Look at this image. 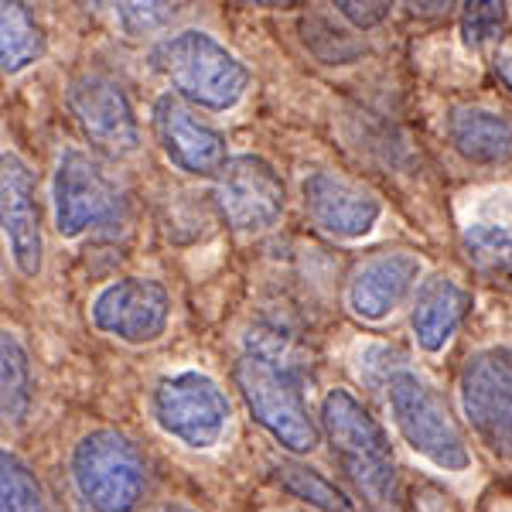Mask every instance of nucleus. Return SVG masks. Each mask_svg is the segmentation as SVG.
<instances>
[{
	"mask_svg": "<svg viewBox=\"0 0 512 512\" xmlns=\"http://www.w3.org/2000/svg\"><path fill=\"white\" fill-rule=\"evenodd\" d=\"M236 386L246 410L287 454H311L321 444V420L311 417L304 379L277 345L250 342L236 359Z\"/></svg>",
	"mask_w": 512,
	"mask_h": 512,
	"instance_id": "nucleus-1",
	"label": "nucleus"
},
{
	"mask_svg": "<svg viewBox=\"0 0 512 512\" xmlns=\"http://www.w3.org/2000/svg\"><path fill=\"white\" fill-rule=\"evenodd\" d=\"M318 420L338 472L373 509L393 512L400 499V475L383 424L349 390L338 386L325 393Z\"/></svg>",
	"mask_w": 512,
	"mask_h": 512,
	"instance_id": "nucleus-2",
	"label": "nucleus"
},
{
	"mask_svg": "<svg viewBox=\"0 0 512 512\" xmlns=\"http://www.w3.org/2000/svg\"><path fill=\"white\" fill-rule=\"evenodd\" d=\"M154 72L198 110L229 113L250 93V69L236 52L202 28H185L151 48Z\"/></svg>",
	"mask_w": 512,
	"mask_h": 512,
	"instance_id": "nucleus-3",
	"label": "nucleus"
},
{
	"mask_svg": "<svg viewBox=\"0 0 512 512\" xmlns=\"http://www.w3.org/2000/svg\"><path fill=\"white\" fill-rule=\"evenodd\" d=\"M390 417L410 451H417L424 461L451 475H461L472 468V448L461 434L458 420L451 417V407L444 396L427 383L417 369L393 366L383 379Z\"/></svg>",
	"mask_w": 512,
	"mask_h": 512,
	"instance_id": "nucleus-4",
	"label": "nucleus"
},
{
	"mask_svg": "<svg viewBox=\"0 0 512 512\" xmlns=\"http://www.w3.org/2000/svg\"><path fill=\"white\" fill-rule=\"evenodd\" d=\"M72 482L89 512H134L147 492V461L127 434L99 427L72 448Z\"/></svg>",
	"mask_w": 512,
	"mask_h": 512,
	"instance_id": "nucleus-5",
	"label": "nucleus"
},
{
	"mask_svg": "<svg viewBox=\"0 0 512 512\" xmlns=\"http://www.w3.org/2000/svg\"><path fill=\"white\" fill-rule=\"evenodd\" d=\"M127 198L117 178L89 151L65 147L52 178V216L62 239H82L120 229Z\"/></svg>",
	"mask_w": 512,
	"mask_h": 512,
	"instance_id": "nucleus-6",
	"label": "nucleus"
},
{
	"mask_svg": "<svg viewBox=\"0 0 512 512\" xmlns=\"http://www.w3.org/2000/svg\"><path fill=\"white\" fill-rule=\"evenodd\" d=\"M151 417L168 437L192 451H209L229 431V396L202 369L168 373L151 390Z\"/></svg>",
	"mask_w": 512,
	"mask_h": 512,
	"instance_id": "nucleus-7",
	"label": "nucleus"
},
{
	"mask_svg": "<svg viewBox=\"0 0 512 512\" xmlns=\"http://www.w3.org/2000/svg\"><path fill=\"white\" fill-rule=\"evenodd\" d=\"M458 396L472 434L495 458L512 461V345H489L468 355Z\"/></svg>",
	"mask_w": 512,
	"mask_h": 512,
	"instance_id": "nucleus-8",
	"label": "nucleus"
},
{
	"mask_svg": "<svg viewBox=\"0 0 512 512\" xmlns=\"http://www.w3.org/2000/svg\"><path fill=\"white\" fill-rule=\"evenodd\" d=\"M219 216L233 233H270L287 209V185L280 171L260 154H236L216 175Z\"/></svg>",
	"mask_w": 512,
	"mask_h": 512,
	"instance_id": "nucleus-9",
	"label": "nucleus"
},
{
	"mask_svg": "<svg viewBox=\"0 0 512 512\" xmlns=\"http://www.w3.org/2000/svg\"><path fill=\"white\" fill-rule=\"evenodd\" d=\"M69 113L93 144V151L106 158H130L140 151V123L134 103L123 93L117 79L103 72H82L69 86Z\"/></svg>",
	"mask_w": 512,
	"mask_h": 512,
	"instance_id": "nucleus-10",
	"label": "nucleus"
},
{
	"mask_svg": "<svg viewBox=\"0 0 512 512\" xmlns=\"http://www.w3.org/2000/svg\"><path fill=\"white\" fill-rule=\"evenodd\" d=\"M89 321L123 345H151L171 325V294L161 280L120 277L89 301Z\"/></svg>",
	"mask_w": 512,
	"mask_h": 512,
	"instance_id": "nucleus-11",
	"label": "nucleus"
},
{
	"mask_svg": "<svg viewBox=\"0 0 512 512\" xmlns=\"http://www.w3.org/2000/svg\"><path fill=\"white\" fill-rule=\"evenodd\" d=\"M154 140H158L161 154L175 164L178 171L192 178H216L222 164L229 161V140L226 134L198 117L188 99L178 93H164L154 99L151 110Z\"/></svg>",
	"mask_w": 512,
	"mask_h": 512,
	"instance_id": "nucleus-12",
	"label": "nucleus"
},
{
	"mask_svg": "<svg viewBox=\"0 0 512 512\" xmlns=\"http://www.w3.org/2000/svg\"><path fill=\"white\" fill-rule=\"evenodd\" d=\"M0 192H4V239L11 260L24 277H38L45 263V236H41V205L35 171L18 151L0 154Z\"/></svg>",
	"mask_w": 512,
	"mask_h": 512,
	"instance_id": "nucleus-13",
	"label": "nucleus"
},
{
	"mask_svg": "<svg viewBox=\"0 0 512 512\" xmlns=\"http://www.w3.org/2000/svg\"><path fill=\"white\" fill-rule=\"evenodd\" d=\"M301 202L308 219L321 233L335 239H362L383 219V202L369 188L335 175V171H311L301 181Z\"/></svg>",
	"mask_w": 512,
	"mask_h": 512,
	"instance_id": "nucleus-14",
	"label": "nucleus"
},
{
	"mask_svg": "<svg viewBox=\"0 0 512 512\" xmlns=\"http://www.w3.org/2000/svg\"><path fill=\"white\" fill-rule=\"evenodd\" d=\"M420 274H424V263H420L417 253H376L352 270L349 287H345V304H349L355 318L379 325L417 291Z\"/></svg>",
	"mask_w": 512,
	"mask_h": 512,
	"instance_id": "nucleus-15",
	"label": "nucleus"
},
{
	"mask_svg": "<svg viewBox=\"0 0 512 512\" xmlns=\"http://www.w3.org/2000/svg\"><path fill=\"white\" fill-rule=\"evenodd\" d=\"M472 311V294L451 277H431L417 291L414 311H410V328H414L417 345L427 355H441L458 335L461 321Z\"/></svg>",
	"mask_w": 512,
	"mask_h": 512,
	"instance_id": "nucleus-16",
	"label": "nucleus"
},
{
	"mask_svg": "<svg viewBox=\"0 0 512 512\" xmlns=\"http://www.w3.org/2000/svg\"><path fill=\"white\" fill-rule=\"evenodd\" d=\"M451 147L472 164H502L512 158V120L489 106H454L444 120Z\"/></svg>",
	"mask_w": 512,
	"mask_h": 512,
	"instance_id": "nucleus-17",
	"label": "nucleus"
},
{
	"mask_svg": "<svg viewBox=\"0 0 512 512\" xmlns=\"http://www.w3.org/2000/svg\"><path fill=\"white\" fill-rule=\"evenodd\" d=\"M45 31L31 18L24 0H0V55H4V76H21L31 65L45 59Z\"/></svg>",
	"mask_w": 512,
	"mask_h": 512,
	"instance_id": "nucleus-18",
	"label": "nucleus"
},
{
	"mask_svg": "<svg viewBox=\"0 0 512 512\" xmlns=\"http://www.w3.org/2000/svg\"><path fill=\"white\" fill-rule=\"evenodd\" d=\"M0 386H4V420L7 424H21L31 410V396H35V376H31L28 349L14 332L0 335Z\"/></svg>",
	"mask_w": 512,
	"mask_h": 512,
	"instance_id": "nucleus-19",
	"label": "nucleus"
},
{
	"mask_svg": "<svg viewBox=\"0 0 512 512\" xmlns=\"http://www.w3.org/2000/svg\"><path fill=\"white\" fill-rule=\"evenodd\" d=\"M117 14V28L127 38L161 35L188 11L192 0H110Z\"/></svg>",
	"mask_w": 512,
	"mask_h": 512,
	"instance_id": "nucleus-20",
	"label": "nucleus"
},
{
	"mask_svg": "<svg viewBox=\"0 0 512 512\" xmlns=\"http://www.w3.org/2000/svg\"><path fill=\"white\" fill-rule=\"evenodd\" d=\"M277 478L287 492L297 495V499H304L308 506H315L321 512H355V502L349 499V495L338 489L335 482H328L321 472H315V468L287 461V465L277 468Z\"/></svg>",
	"mask_w": 512,
	"mask_h": 512,
	"instance_id": "nucleus-21",
	"label": "nucleus"
},
{
	"mask_svg": "<svg viewBox=\"0 0 512 512\" xmlns=\"http://www.w3.org/2000/svg\"><path fill=\"white\" fill-rule=\"evenodd\" d=\"M0 512H48L38 478L14 451L0 458Z\"/></svg>",
	"mask_w": 512,
	"mask_h": 512,
	"instance_id": "nucleus-22",
	"label": "nucleus"
},
{
	"mask_svg": "<svg viewBox=\"0 0 512 512\" xmlns=\"http://www.w3.org/2000/svg\"><path fill=\"white\" fill-rule=\"evenodd\" d=\"M465 246L482 267L512 274V222L478 219L465 229Z\"/></svg>",
	"mask_w": 512,
	"mask_h": 512,
	"instance_id": "nucleus-23",
	"label": "nucleus"
},
{
	"mask_svg": "<svg viewBox=\"0 0 512 512\" xmlns=\"http://www.w3.org/2000/svg\"><path fill=\"white\" fill-rule=\"evenodd\" d=\"M506 21L509 0H465L461 4V41H465V48L478 52V48L502 38Z\"/></svg>",
	"mask_w": 512,
	"mask_h": 512,
	"instance_id": "nucleus-24",
	"label": "nucleus"
},
{
	"mask_svg": "<svg viewBox=\"0 0 512 512\" xmlns=\"http://www.w3.org/2000/svg\"><path fill=\"white\" fill-rule=\"evenodd\" d=\"M332 7L338 11L349 28L355 31H376L379 24L393 14L396 0H332Z\"/></svg>",
	"mask_w": 512,
	"mask_h": 512,
	"instance_id": "nucleus-25",
	"label": "nucleus"
},
{
	"mask_svg": "<svg viewBox=\"0 0 512 512\" xmlns=\"http://www.w3.org/2000/svg\"><path fill=\"white\" fill-rule=\"evenodd\" d=\"M407 4V11L414 14V18H444V14H451L454 7H458V0H403Z\"/></svg>",
	"mask_w": 512,
	"mask_h": 512,
	"instance_id": "nucleus-26",
	"label": "nucleus"
},
{
	"mask_svg": "<svg viewBox=\"0 0 512 512\" xmlns=\"http://www.w3.org/2000/svg\"><path fill=\"white\" fill-rule=\"evenodd\" d=\"M492 69H495V79L506 86V93H512V41L499 45V52H495V59H492Z\"/></svg>",
	"mask_w": 512,
	"mask_h": 512,
	"instance_id": "nucleus-27",
	"label": "nucleus"
},
{
	"mask_svg": "<svg viewBox=\"0 0 512 512\" xmlns=\"http://www.w3.org/2000/svg\"><path fill=\"white\" fill-rule=\"evenodd\" d=\"M151 512H198L192 506H185V502H161L158 509H151Z\"/></svg>",
	"mask_w": 512,
	"mask_h": 512,
	"instance_id": "nucleus-28",
	"label": "nucleus"
},
{
	"mask_svg": "<svg viewBox=\"0 0 512 512\" xmlns=\"http://www.w3.org/2000/svg\"><path fill=\"white\" fill-rule=\"evenodd\" d=\"M82 4V11H93V14H99L106 7V0H79Z\"/></svg>",
	"mask_w": 512,
	"mask_h": 512,
	"instance_id": "nucleus-29",
	"label": "nucleus"
}]
</instances>
